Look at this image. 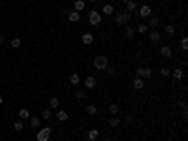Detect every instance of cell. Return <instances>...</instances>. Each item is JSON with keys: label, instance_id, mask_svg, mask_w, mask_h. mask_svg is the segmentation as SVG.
<instances>
[{"label": "cell", "instance_id": "6da1fadb", "mask_svg": "<svg viewBox=\"0 0 188 141\" xmlns=\"http://www.w3.org/2000/svg\"><path fill=\"white\" fill-rule=\"evenodd\" d=\"M107 64H109V60H107V57H104V55H98V57H94V68L96 70H105L107 68Z\"/></svg>", "mask_w": 188, "mask_h": 141}, {"label": "cell", "instance_id": "7a4b0ae2", "mask_svg": "<svg viewBox=\"0 0 188 141\" xmlns=\"http://www.w3.org/2000/svg\"><path fill=\"white\" fill-rule=\"evenodd\" d=\"M89 23L92 24V27H98L102 23V13L98 9H92V12H89Z\"/></svg>", "mask_w": 188, "mask_h": 141}, {"label": "cell", "instance_id": "3957f363", "mask_svg": "<svg viewBox=\"0 0 188 141\" xmlns=\"http://www.w3.org/2000/svg\"><path fill=\"white\" fill-rule=\"evenodd\" d=\"M51 132H53V130H51L49 126H45V128H42V130L36 134V139H38V141H49Z\"/></svg>", "mask_w": 188, "mask_h": 141}, {"label": "cell", "instance_id": "277c9868", "mask_svg": "<svg viewBox=\"0 0 188 141\" xmlns=\"http://www.w3.org/2000/svg\"><path fill=\"white\" fill-rule=\"evenodd\" d=\"M128 21H130V13H128V12L117 13V15H115V23H117V24H128Z\"/></svg>", "mask_w": 188, "mask_h": 141}, {"label": "cell", "instance_id": "5b68a950", "mask_svg": "<svg viewBox=\"0 0 188 141\" xmlns=\"http://www.w3.org/2000/svg\"><path fill=\"white\" fill-rule=\"evenodd\" d=\"M138 77L139 79H151L152 77V70L151 68H139L138 70Z\"/></svg>", "mask_w": 188, "mask_h": 141}, {"label": "cell", "instance_id": "8992f818", "mask_svg": "<svg viewBox=\"0 0 188 141\" xmlns=\"http://www.w3.org/2000/svg\"><path fill=\"white\" fill-rule=\"evenodd\" d=\"M160 55L164 58H171V57H173V49H171L169 45H162V47H160Z\"/></svg>", "mask_w": 188, "mask_h": 141}, {"label": "cell", "instance_id": "52a82bcc", "mask_svg": "<svg viewBox=\"0 0 188 141\" xmlns=\"http://www.w3.org/2000/svg\"><path fill=\"white\" fill-rule=\"evenodd\" d=\"M138 15H139L141 19L151 17V15H152V9H151V6H141V8H139V12H138Z\"/></svg>", "mask_w": 188, "mask_h": 141}, {"label": "cell", "instance_id": "ba28073f", "mask_svg": "<svg viewBox=\"0 0 188 141\" xmlns=\"http://www.w3.org/2000/svg\"><path fill=\"white\" fill-rule=\"evenodd\" d=\"M94 87H96V77L87 75V77H85V88H87V90H92Z\"/></svg>", "mask_w": 188, "mask_h": 141}, {"label": "cell", "instance_id": "9c48e42d", "mask_svg": "<svg viewBox=\"0 0 188 141\" xmlns=\"http://www.w3.org/2000/svg\"><path fill=\"white\" fill-rule=\"evenodd\" d=\"M160 32H156V30H152V32H149V42L151 43H158L160 42Z\"/></svg>", "mask_w": 188, "mask_h": 141}, {"label": "cell", "instance_id": "30bf717a", "mask_svg": "<svg viewBox=\"0 0 188 141\" xmlns=\"http://www.w3.org/2000/svg\"><path fill=\"white\" fill-rule=\"evenodd\" d=\"M68 19H70V23H77L79 19H81V13H79V12H73V9H72V12L68 13Z\"/></svg>", "mask_w": 188, "mask_h": 141}, {"label": "cell", "instance_id": "8fae6325", "mask_svg": "<svg viewBox=\"0 0 188 141\" xmlns=\"http://www.w3.org/2000/svg\"><path fill=\"white\" fill-rule=\"evenodd\" d=\"M85 6H87L85 0H75V2H73V12H83Z\"/></svg>", "mask_w": 188, "mask_h": 141}, {"label": "cell", "instance_id": "7c38bea8", "mask_svg": "<svg viewBox=\"0 0 188 141\" xmlns=\"http://www.w3.org/2000/svg\"><path fill=\"white\" fill-rule=\"evenodd\" d=\"M81 40H83V43H87V45H89V43H92V42H94V36H92L90 32H85L83 36H81Z\"/></svg>", "mask_w": 188, "mask_h": 141}, {"label": "cell", "instance_id": "4fadbf2b", "mask_svg": "<svg viewBox=\"0 0 188 141\" xmlns=\"http://www.w3.org/2000/svg\"><path fill=\"white\" fill-rule=\"evenodd\" d=\"M143 87H145V79L135 77V79H134V88H135V90H141Z\"/></svg>", "mask_w": 188, "mask_h": 141}, {"label": "cell", "instance_id": "5bb4252c", "mask_svg": "<svg viewBox=\"0 0 188 141\" xmlns=\"http://www.w3.org/2000/svg\"><path fill=\"white\" fill-rule=\"evenodd\" d=\"M87 137H89V141H96V139H98L100 137V132H98V130H90V132L87 134Z\"/></svg>", "mask_w": 188, "mask_h": 141}, {"label": "cell", "instance_id": "9a60e30c", "mask_svg": "<svg viewBox=\"0 0 188 141\" xmlns=\"http://www.w3.org/2000/svg\"><path fill=\"white\" fill-rule=\"evenodd\" d=\"M169 75H173V79H175V81H179V79H182V68H175Z\"/></svg>", "mask_w": 188, "mask_h": 141}, {"label": "cell", "instance_id": "2e32d148", "mask_svg": "<svg viewBox=\"0 0 188 141\" xmlns=\"http://www.w3.org/2000/svg\"><path fill=\"white\" fill-rule=\"evenodd\" d=\"M113 12H115V8L111 6V4H105V6L102 8V13L104 15H113Z\"/></svg>", "mask_w": 188, "mask_h": 141}, {"label": "cell", "instance_id": "e0dca14e", "mask_svg": "<svg viewBox=\"0 0 188 141\" xmlns=\"http://www.w3.org/2000/svg\"><path fill=\"white\" fill-rule=\"evenodd\" d=\"M79 81H81V77H79V73H72V75H70V83H72V85H79Z\"/></svg>", "mask_w": 188, "mask_h": 141}, {"label": "cell", "instance_id": "ac0fdd59", "mask_svg": "<svg viewBox=\"0 0 188 141\" xmlns=\"http://www.w3.org/2000/svg\"><path fill=\"white\" fill-rule=\"evenodd\" d=\"M126 9H128V13H130V12H135V9H138V4H135V0H130V2L126 4Z\"/></svg>", "mask_w": 188, "mask_h": 141}, {"label": "cell", "instance_id": "d6986e66", "mask_svg": "<svg viewBox=\"0 0 188 141\" xmlns=\"http://www.w3.org/2000/svg\"><path fill=\"white\" fill-rule=\"evenodd\" d=\"M124 36H126V38H134V36H135V30L132 28V27H126V28H124Z\"/></svg>", "mask_w": 188, "mask_h": 141}, {"label": "cell", "instance_id": "ffe728a7", "mask_svg": "<svg viewBox=\"0 0 188 141\" xmlns=\"http://www.w3.org/2000/svg\"><path fill=\"white\" fill-rule=\"evenodd\" d=\"M49 105H51V109H57L58 105H60V100H58L57 96H55V98H51V100H49Z\"/></svg>", "mask_w": 188, "mask_h": 141}, {"label": "cell", "instance_id": "44dd1931", "mask_svg": "<svg viewBox=\"0 0 188 141\" xmlns=\"http://www.w3.org/2000/svg\"><path fill=\"white\" fill-rule=\"evenodd\" d=\"M119 124H120V117H111V119H109V126L117 128Z\"/></svg>", "mask_w": 188, "mask_h": 141}, {"label": "cell", "instance_id": "7402d4cb", "mask_svg": "<svg viewBox=\"0 0 188 141\" xmlns=\"http://www.w3.org/2000/svg\"><path fill=\"white\" fill-rule=\"evenodd\" d=\"M158 23H160V19H158V17H154V15H151L149 24H147V27H158Z\"/></svg>", "mask_w": 188, "mask_h": 141}, {"label": "cell", "instance_id": "603a6c76", "mask_svg": "<svg viewBox=\"0 0 188 141\" xmlns=\"http://www.w3.org/2000/svg\"><path fill=\"white\" fill-rule=\"evenodd\" d=\"M57 119L60 120V122H66V120H68V113H66V111H58L57 113Z\"/></svg>", "mask_w": 188, "mask_h": 141}, {"label": "cell", "instance_id": "cb8c5ba5", "mask_svg": "<svg viewBox=\"0 0 188 141\" xmlns=\"http://www.w3.org/2000/svg\"><path fill=\"white\" fill-rule=\"evenodd\" d=\"M166 34L167 36H175V27L173 24H166Z\"/></svg>", "mask_w": 188, "mask_h": 141}, {"label": "cell", "instance_id": "d4e9b609", "mask_svg": "<svg viewBox=\"0 0 188 141\" xmlns=\"http://www.w3.org/2000/svg\"><path fill=\"white\" fill-rule=\"evenodd\" d=\"M87 113H89V115H96V113H98V109H96L94 104H89V105H87Z\"/></svg>", "mask_w": 188, "mask_h": 141}, {"label": "cell", "instance_id": "484cf974", "mask_svg": "<svg viewBox=\"0 0 188 141\" xmlns=\"http://www.w3.org/2000/svg\"><path fill=\"white\" fill-rule=\"evenodd\" d=\"M51 117H53V113H51V109H43V111H42V119H43V120H49Z\"/></svg>", "mask_w": 188, "mask_h": 141}, {"label": "cell", "instance_id": "4316f807", "mask_svg": "<svg viewBox=\"0 0 188 141\" xmlns=\"http://www.w3.org/2000/svg\"><path fill=\"white\" fill-rule=\"evenodd\" d=\"M40 122H42V120H40V117H32V119H30V126H32V128H38Z\"/></svg>", "mask_w": 188, "mask_h": 141}, {"label": "cell", "instance_id": "83f0119b", "mask_svg": "<svg viewBox=\"0 0 188 141\" xmlns=\"http://www.w3.org/2000/svg\"><path fill=\"white\" fill-rule=\"evenodd\" d=\"M109 113L117 115V113H119V105H117V104H109Z\"/></svg>", "mask_w": 188, "mask_h": 141}, {"label": "cell", "instance_id": "f1b7e54d", "mask_svg": "<svg viewBox=\"0 0 188 141\" xmlns=\"http://www.w3.org/2000/svg\"><path fill=\"white\" fill-rule=\"evenodd\" d=\"M85 94H87V92H85V88H79L77 92H75V98H77V100H83Z\"/></svg>", "mask_w": 188, "mask_h": 141}, {"label": "cell", "instance_id": "f546056e", "mask_svg": "<svg viewBox=\"0 0 188 141\" xmlns=\"http://www.w3.org/2000/svg\"><path fill=\"white\" fill-rule=\"evenodd\" d=\"M181 49H182V51H186V49H188V38L186 36L181 40Z\"/></svg>", "mask_w": 188, "mask_h": 141}, {"label": "cell", "instance_id": "4dcf8cb0", "mask_svg": "<svg viewBox=\"0 0 188 141\" xmlns=\"http://www.w3.org/2000/svg\"><path fill=\"white\" fill-rule=\"evenodd\" d=\"M9 43H12V47H15V49H17V47H21V40H19V38H13Z\"/></svg>", "mask_w": 188, "mask_h": 141}, {"label": "cell", "instance_id": "1f68e13d", "mask_svg": "<svg viewBox=\"0 0 188 141\" xmlns=\"http://www.w3.org/2000/svg\"><path fill=\"white\" fill-rule=\"evenodd\" d=\"M19 117H21V119H28V117H30L28 109H21V111H19Z\"/></svg>", "mask_w": 188, "mask_h": 141}, {"label": "cell", "instance_id": "d6a6232c", "mask_svg": "<svg viewBox=\"0 0 188 141\" xmlns=\"http://www.w3.org/2000/svg\"><path fill=\"white\" fill-rule=\"evenodd\" d=\"M138 32L139 34H147V24H143V23L138 24Z\"/></svg>", "mask_w": 188, "mask_h": 141}, {"label": "cell", "instance_id": "836d02e7", "mask_svg": "<svg viewBox=\"0 0 188 141\" xmlns=\"http://www.w3.org/2000/svg\"><path fill=\"white\" fill-rule=\"evenodd\" d=\"M13 128H15V132H21V130H23V122H21V120H17V122L13 124Z\"/></svg>", "mask_w": 188, "mask_h": 141}, {"label": "cell", "instance_id": "e575fe53", "mask_svg": "<svg viewBox=\"0 0 188 141\" xmlns=\"http://www.w3.org/2000/svg\"><path fill=\"white\" fill-rule=\"evenodd\" d=\"M169 73H171V70H169V68H162V75H164V77H167Z\"/></svg>", "mask_w": 188, "mask_h": 141}, {"label": "cell", "instance_id": "d590c367", "mask_svg": "<svg viewBox=\"0 0 188 141\" xmlns=\"http://www.w3.org/2000/svg\"><path fill=\"white\" fill-rule=\"evenodd\" d=\"M126 122L132 124V122H134V117H132V115H128V117H126Z\"/></svg>", "mask_w": 188, "mask_h": 141}, {"label": "cell", "instance_id": "8d00e7d4", "mask_svg": "<svg viewBox=\"0 0 188 141\" xmlns=\"http://www.w3.org/2000/svg\"><path fill=\"white\" fill-rule=\"evenodd\" d=\"M4 43V36H2V34H0V45H2Z\"/></svg>", "mask_w": 188, "mask_h": 141}, {"label": "cell", "instance_id": "74e56055", "mask_svg": "<svg viewBox=\"0 0 188 141\" xmlns=\"http://www.w3.org/2000/svg\"><path fill=\"white\" fill-rule=\"evenodd\" d=\"M4 104V100H2V96H0V105H2Z\"/></svg>", "mask_w": 188, "mask_h": 141}, {"label": "cell", "instance_id": "f35d334b", "mask_svg": "<svg viewBox=\"0 0 188 141\" xmlns=\"http://www.w3.org/2000/svg\"><path fill=\"white\" fill-rule=\"evenodd\" d=\"M122 2H124V4H128V2H130V0H122Z\"/></svg>", "mask_w": 188, "mask_h": 141}, {"label": "cell", "instance_id": "ab89813d", "mask_svg": "<svg viewBox=\"0 0 188 141\" xmlns=\"http://www.w3.org/2000/svg\"><path fill=\"white\" fill-rule=\"evenodd\" d=\"M90 2H98V0H90Z\"/></svg>", "mask_w": 188, "mask_h": 141}, {"label": "cell", "instance_id": "60d3db41", "mask_svg": "<svg viewBox=\"0 0 188 141\" xmlns=\"http://www.w3.org/2000/svg\"><path fill=\"white\" fill-rule=\"evenodd\" d=\"M104 141H111V139H104Z\"/></svg>", "mask_w": 188, "mask_h": 141}, {"label": "cell", "instance_id": "b9f144b4", "mask_svg": "<svg viewBox=\"0 0 188 141\" xmlns=\"http://www.w3.org/2000/svg\"><path fill=\"white\" fill-rule=\"evenodd\" d=\"M66 141H70V139H66Z\"/></svg>", "mask_w": 188, "mask_h": 141}]
</instances>
